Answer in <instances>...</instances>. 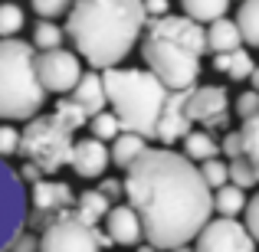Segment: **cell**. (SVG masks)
Wrapping results in <instances>:
<instances>
[{"mask_svg": "<svg viewBox=\"0 0 259 252\" xmlns=\"http://www.w3.org/2000/svg\"><path fill=\"white\" fill-rule=\"evenodd\" d=\"M121 187L141 220V236L158 252L194 242L213 216V190L200 167L171 147H145L125 167Z\"/></svg>", "mask_w": 259, "mask_h": 252, "instance_id": "6da1fadb", "label": "cell"}, {"mask_svg": "<svg viewBox=\"0 0 259 252\" xmlns=\"http://www.w3.org/2000/svg\"><path fill=\"white\" fill-rule=\"evenodd\" d=\"M102 85H105V98L112 112L118 115L121 131H135L148 141H161V144H174L190 131V118L184 112L187 105V92H171L154 72L148 69H102Z\"/></svg>", "mask_w": 259, "mask_h": 252, "instance_id": "7a4b0ae2", "label": "cell"}, {"mask_svg": "<svg viewBox=\"0 0 259 252\" xmlns=\"http://www.w3.org/2000/svg\"><path fill=\"white\" fill-rule=\"evenodd\" d=\"M145 23L141 0H72L63 33L92 69H112L135 49Z\"/></svg>", "mask_w": 259, "mask_h": 252, "instance_id": "3957f363", "label": "cell"}, {"mask_svg": "<svg viewBox=\"0 0 259 252\" xmlns=\"http://www.w3.org/2000/svg\"><path fill=\"white\" fill-rule=\"evenodd\" d=\"M207 53V30L190 17H151L145 23V69L154 72L171 92L194 88L200 76V56Z\"/></svg>", "mask_w": 259, "mask_h": 252, "instance_id": "277c9868", "label": "cell"}, {"mask_svg": "<svg viewBox=\"0 0 259 252\" xmlns=\"http://www.w3.org/2000/svg\"><path fill=\"white\" fill-rule=\"evenodd\" d=\"M46 102V88L36 79V49L23 39H0V118L30 121Z\"/></svg>", "mask_w": 259, "mask_h": 252, "instance_id": "5b68a950", "label": "cell"}, {"mask_svg": "<svg viewBox=\"0 0 259 252\" xmlns=\"http://www.w3.org/2000/svg\"><path fill=\"white\" fill-rule=\"evenodd\" d=\"M72 134L76 128L66 118L53 115H33L26 121L23 134H20V151L26 161H33L43 174H56L59 167H66L72 151Z\"/></svg>", "mask_w": 259, "mask_h": 252, "instance_id": "8992f818", "label": "cell"}, {"mask_svg": "<svg viewBox=\"0 0 259 252\" xmlns=\"http://www.w3.org/2000/svg\"><path fill=\"white\" fill-rule=\"evenodd\" d=\"M26 210H30V200H26L23 180L0 158V252H10L13 239L23 233Z\"/></svg>", "mask_w": 259, "mask_h": 252, "instance_id": "52a82bcc", "label": "cell"}, {"mask_svg": "<svg viewBox=\"0 0 259 252\" xmlns=\"http://www.w3.org/2000/svg\"><path fill=\"white\" fill-rule=\"evenodd\" d=\"M99 249L102 246L95 242V226L79 223L72 210L46 223L36 246V252H99Z\"/></svg>", "mask_w": 259, "mask_h": 252, "instance_id": "ba28073f", "label": "cell"}, {"mask_svg": "<svg viewBox=\"0 0 259 252\" xmlns=\"http://www.w3.org/2000/svg\"><path fill=\"white\" fill-rule=\"evenodd\" d=\"M30 200V210H26V223L30 226H39L43 229L50 220H56L59 213H69L72 203H76V193L66 180H43L39 177L33 183V190L26 193Z\"/></svg>", "mask_w": 259, "mask_h": 252, "instance_id": "9c48e42d", "label": "cell"}, {"mask_svg": "<svg viewBox=\"0 0 259 252\" xmlns=\"http://www.w3.org/2000/svg\"><path fill=\"white\" fill-rule=\"evenodd\" d=\"M187 112L190 125H203V131L230 125V95L223 85H194L187 92Z\"/></svg>", "mask_w": 259, "mask_h": 252, "instance_id": "30bf717a", "label": "cell"}, {"mask_svg": "<svg viewBox=\"0 0 259 252\" xmlns=\"http://www.w3.org/2000/svg\"><path fill=\"white\" fill-rule=\"evenodd\" d=\"M79 76H82V63H79V56L69 53V49H63V46L46 49V53L36 56V79H39V85H43L46 92L69 95L72 85L79 82Z\"/></svg>", "mask_w": 259, "mask_h": 252, "instance_id": "8fae6325", "label": "cell"}, {"mask_svg": "<svg viewBox=\"0 0 259 252\" xmlns=\"http://www.w3.org/2000/svg\"><path fill=\"white\" fill-rule=\"evenodd\" d=\"M194 242H197L194 252H256V242L246 233V226L236 220H227V216L210 220L197 233Z\"/></svg>", "mask_w": 259, "mask_h": 252, "instance_id": "7c38bea8", "label": "cell"}, {"mask_svg": "<svg viewBox=\"0 0 259 252\" xmlns=\"http://www.w3.org/2000/svg\"><path fill=\"white\" fill-rule=\"evenodd\" d=\"M66 164L76 170L79 177L92 180V177H102V174H105V167L112 164V158H108L105 141L89 138V141H72V151H69V161H66Z\"/></svg>", "mask_w": 259, "mask_h": 252, "instance_id": "4fadbf2b", "label": "cell"}, {"mask_svg": "<svg viewBox=\"0 0 259 252\" xmlns=\"http://www.w3.org/2000/svg\"><path fill=\"white\" fill-rule=\"evenodd\" d=\"M108 223V239L112 246H138L145 236H141V220L132 207H112L105 213Z\"/></svg>", "mask_w": 259, "mask_h": 252, "instance_id": "5bb4252c", "label": "cell"}, {"mask_svg": "<svg viewBox=\"0 0 259 252\" xmlns=\"http://www.w3.org/2000/svg\"><path fill=\"white\" fill-rule=\"evenodd\" d=\"M69 98L76 102L79 108L92 118V115H99L102 108L108 105V98H105V85H102V76H99V69H92V72H82L79 76V82L72 85V92H69Z\"/></svg>", "mask_w": 259, "mask_h": 252, "instance_id": "9a60e30c", "label": "cell"}, {"mask_svg": "<svg viewBox=\"0 0 259 252\" xmlns=\"http://www.w3.org/2000/svg\"><path fill=\"white\" fill-rule=\"evenodd\" d=\"M108 196L102 193V190H82V193L76 196V203H72V216H76L79 223H85V226H99L102 220H105V213L112 207H108Z\"/></svg>", "mask_w": 259, "mask_h": 252, "instance_id": "2e32d148", "label": "cell"}, {"mask_svg": "<svg viewBox=\"0 0 259 252\" xmlns=\"http://www.w3.org/2000/svg\"><path fill=\"white\" fill-rule=\"evenodd\" d=\"M243 36L240 30H236V23L230 17H217L210 20L207 26V49L210 53H230V49H240Z\"/></svg>", "mask_w": 259, "mask_h": 252, "instance_id": "e0dca14e", "label": "cell"}, {"mask_svg": "<svg viewBox=\"0 0 259 252\" xmlns=\"http://www.w3.org/2000/svg\"><path fill=\"white\" fill-rule=\"evenodd\" d=\"M246 210V190L236 187V183H223V187L213 190V213L227 216V220H236V216Z\"/></svg>", "mask_w": 259, "mask_h": 252, "instance_id": "ac0fdd59", "label": "cell"}, {"mask_svg": "<svg viewBox=\"0 0 259 252\" xmlns=\"http://www.w3.org/2000/svg\"><path fill=\"white\" fill-rule=\"evenodd\" d=\"M253 56H249L246 49H230V53H217L213 59V69L227 72L233 82H243V79H249V72H253Z\"/></svg>", "mask_w": 259, "mask_h": 252, "instance_id": "d6986e66", "label": "cell"}, {"mask_svg": "<svg viewBox=\"0 0 259 252\" xmlns=\"http://www.w3.org/2000/svg\"><path fill=\"white\" fill-rule=\"evenodd\" d=\"M145 147H148V138H141V134H135V131H121L118 138L112 141L108 158H112V164L128 167L135 158H138V154H145Z\"/></svg>", "mask_w": 259, "mask_h": 252, "instance_id": "ffe728a7", "label": "cell"}, {"mask_svg": "<svg viewBox=\"0 0 259 252\" xmlns=\"http://www.w3.org/2000/svg\"><path fill=\"white\" fill-rule=\"evenodd\" d=\"M233 23H236V30H240L243 43L259 49V0H243Z\"/></svg>", "mask_w": 259, "mask_h": 252, "instance_id": "44dd1931", "label": "cell"}, {"mask_svg": "<svg viewBox=\"0 0 259 252\" xmlns=\"http://www.w3.org/2000/svg\"><path fill=\"white\" fill-rule=\"evenodd\" d=\"M181 7H184V17L197 20V23H210L217 17H227L230 0H181Z\"/></svg>", "mask_w": 259, "mask_h": 252, "instance_id": "7402d4cb", "label": "cell"}, {"mask_svg": "<svg viewBox=\"0 0 259 252\" xmlns=\"http://www.w3.org/2000/svg\"><path fill=\"white\" fill-rule=\"evenodd\" d=\"M184 154L190 161H207L220 154V144L210 138V131H187L184 134Z\"/></svg>", "mask_w": 259, "mask_h": 252, "instance_id": "603a6c76", "label": "cell"}, {"mask_svg": "<svg viewBox=\"0 0 259 252\" xmlns=\"http://www.w3.org/2000/svg\"><path fill=\"white\" fill-rule=\"evenodd\" d=\"M227 174H230V183H236V187H243V190H249V187L259 183V174H256V167L249 164L246 154H233L230 164H227Z\"/></svg>", "mask_w": 259, "mask_h": 252, "instance_id": "cb8c5ba5", "label": "cell"}, {"mask_svg": "<svg viewBox=\"0 0 259 252\" xmlns=\"http://www.w3.org/2000/svg\"><path fill=\"white\" fill-rule=\"evenodd\" d=\"M89 128H92V138H99V141H115L121 134L118 115H115V112H105V108H102L99 115H92V118H89Z\"/></svg>", "mask_w": 259, "mask_h": 252, "instance_id": "d4e9b609", "label": "cell"}, {"mask_svg": "<svg viewBox=\"0 0 259 252\" xmlns=\"http://www.w3.org/2000/svg\"><path fill=\"white\" fill-rule=\"evenodd\" d=\"M240 141H243V154L249 158V164H253V167H256V174H259V112L253 115V118L243 121V128H240Z\"/></svg>", "mask_w": 259, "mask_h": 252, "instance_id": "484cf974", "label": "cell"}, {"mask_svg": "<svg viewBox=\"0 0 259 252\" xmlns=\"http://www.w3.org/2000/svg\"><path fill=\"white\" fill-rule=\"evenodd\" d=\"M63 39H66V33L59 30L53 20H39L36 23V30H33V46L36 49H56V46H63Z\"/></svg>", "mask_w": 259, "mask_h": 252, "instance_id": "4316f807", "label": "cell"}, {"mask_svg": "<svg viewBox=\"0 0 259 252\" xmlns=\"http://www.w3.org/2000/svg\"><path fill=\"white\" fill-rule=\"evenodd\" d=\"M26 17H23V7L17 4H0V39L4 36H17L23 30Z\"/></svg>", "mask_w": 259, "mask_h": 252, "instance_id": "83f0119b", "label": "cell"}, {"mask_svg": "<svg viewBox=\"0 0 259 252\" xmlns=\"http://www.w3.org/2000/svg\"><path fill=\"white\" fill-rule=\"evenodd\" d=\"M200 177L207 180V187H210V190H217V187H223V183H230L227 161H220V158H207V161H200Z\"/></svg>", "mask_w": 259, "mask_h": 252, "instance_id": "f1b7e54d", "label": "cell"}, {"mask_svg": "<svg viewBox=\"0 0 259 252\" xmlns=\"http://www.w3.org/2000/svg\"><path fill=\"white\" fill-rule=\"evenodd\" d=\"M53 112H56L59 118H66V121H69L72 128H82V125H89V115H85V112H82V108H79V105H76L72 98H59Z\"/></svg>", "mask_w": 259, "mask_h": 252, "instance_id": "f546056e", "label": "cell"}, {"mask_svg": "<svg viewBox=\"0 0 259 252\" xmlns=\"http://www.w3.org/2000/svg\"><path fill=\"white\" fill-rule=\"evenodd\" d=\"M69 4L72 0H30L33 13H36L39 20H53V17H59V13H66Z\"/></svg>", "mask_w": 259, "mask_h": 252, "instance_id": "4dcf8cb0", "label": "cell"}, {"mask_svg": "<svg viewBox=\"0 0 259 252\" xmlns=\"http://www.w3.org/2000/svg\"><path fill=\"white\" fill-rule=\"evenodd\" d=\"M20 151V131L13 125H0V158H10Z\"/></svg>", "mask_w": 259, "mask_h": 252, "instance_id": "1f68e13d", "label": "cell"}, {"mask_svg": "<svg viewBox=\"0 0 259 252\" xmlns=\"http://www.w3.org/2000/svg\"><path fill=\"white\" fill-rule=\"evenodd\" d=\"M256 112H259V92L249 88V92H243L240 98H236V115H240V121H246V118H253Z\"/></svg>", "mask_w": 259, "mask_h": 252, "instance_id": "d6a6232c", "label": "cell"}, {"mask_svg": "<svg viewBox=\"0 0 259 252\" xmlns=\"http://www.w3.org/2000/svg\"><path fill=\"white\" fill-rule=\"evenodd\" d=\"M243 213H246V223H243L246 233L253 236V242H259V193L253 200H246V210H243Z\"/></svg>", "mask_w": 259, "mask_h": 252, "instance_id": "836d02e7", "label": "cell"}, {"mask_svg": "<svg viewBox=\"0 0 259 252\" xmlns=\"http://www.w3.org/2000/svg\"><path fill=\"white\" fill-rule=\"evenodd\" d=\"M36 246H39V239H36V236H30V233H20L17 239H13L10 252H36Z\"/></svg>", "mask_w": 259, "mask_h": 252, "instance_id": "e575fe53", "label": "cell"}, {"mask_svg": "<svg viewBox=\"0 0 259 252\" xmlns=\"http://www.w3.org/2000/svg\"><path fill=\"white\" fill-rule=\"evenodd\" d=\"M99 190L108 196V200H118V196H125V187H121V180H102Z\"/></svg>", "mask_w": 259, "mask_h": 252, "instance_id": "d590c367", "label": "cell"}, {"mask_svg": "<svg viewBox=\"0 0 259 252\" xmlns=\"http://www.w3.org/2000/svg\"><path fill=\"white\" fill-rule=\"evenodd\" d=\"M141 4H145L148 17H164L167 13V0H141Z\"/></svg>", "mask_w": 259, "mask_h": 252, "instance_id": "8d00e7d4", "label": "cell"}, {"mask_svg": "<svg viewBox=\"0 0 259 252\" xmlns=\"http://www.w3.org/2000/svg\"><path fill=\"white\" fill-rule=\"evenodd\" d=\"M39 177H43V170H39L33 161H26V167H23V174H20V180H30V183H36Z\"/></svg>", "mask_w": 259, "mask_h": 252, "instance_id": "74e56055", "label": "cell"}, {"mask_svg": "<svg viewBox=\"0 0 259 252\" xmlns=\"http://www.w3.org/2000/svg\"><path fill=\"white\" fill-rule=\"evenodd\" d=\"M249 82H253V88L259 92V66H253V72H249Z\"/></svg>", "mask_w": 259, "mask_h": 252, "instance_id": "f35d334b", "label": "cell"}, {"mask_svg": "<svg viewBox=\"0 0 259 252\" xmlns=\"http://www.w3.org/2000/svg\"><path fill=\"white\" fill-rule=\"evenodd\" d=\"M171 252H194V249H187V246H177V249H171Z\"/></svg>", "mask_w": 259, "mask_h": 252, "instance_id": "ab89813d", "label": "cell"}, {"mask_svg": "<svg viewBox=\"0 0 259 252\" xmlns=\"http://www.w3.org/2000/svg\"><path fill=\"white\" fill-rule=\"evenodd\" d=\"M138 252H158V249H138Z\"/></svg>", "mask_w": 259, "mask_h": 252, "instance_id": "60d3db41", "label": "cell"}]
</instances>
